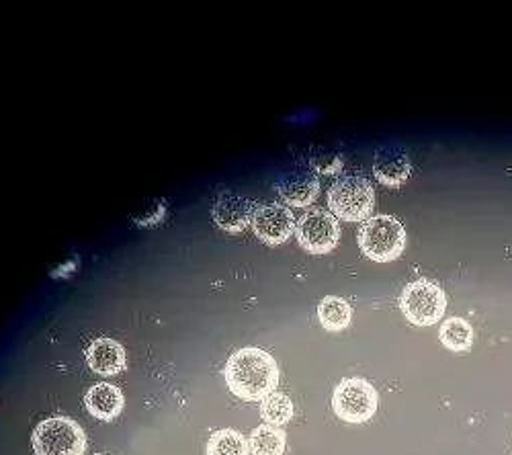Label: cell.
<instances>
[{
	"mask_svg": "<svg viewBox=\"0 0 512 455\" xmlns=\"http://www.w3.org/2000/svg\"><path fill=\"white\" fill-rule=\"evenodd\" d=\"M224 378L234 396L246 402H263L277 390L279 365L267 351L244 347L228 359Z\"/></svg>",
	"mask_w": 512,
	"mask_h": 455,
	"instance_id": "obj_1",
	"label": "cell"
},
{
	"mask_svg": "<svg viewBox=\"0 0 512 455\" xmlns=\"http://www.w3.org/2000/svg\"><path fill=\"white\" fill-rule=\"evenodd\" d=\"M359 246L367 259L375 263H390L404 253L406 230L394 216L369 218L359 230Z\"/></svg>",
	"mask_w": 512,
	"mask_h": 455,
	"instance_id": "obj_2",
	"label": "cell"
},
{
	"mask_svg": "<svg viewBox=\"0 0 512 455\" xmlns=\"http://www.w3.org/2000/svg\"><path fill=\"white\" fill-rule=\"evenodd\" d=\"M328 205L336 220L365 222L375 208V189L365 177H340L328 191Z\"/></svg>",
	"mask_w": 512,
	"mask_h": 455,
	"instance_id": "obj_3",
	"label": "cell"
},
{
	"mask_svg": "<svg viewBox=\"0 0 512 455\" xmlns=\"http://www.w3.org/2000/svg\"><path fill=\"white\" fill-rule=\"evenodd\" d=\"M35 455H84L87 433L66 417L41 421L31 435Z\"/></svg>",
	"mask_w": 512,
	"mask_h": 455,
	"instance_id": "obj_4",
	"label": "cell"
},
{
	"mask_svg": "<svg viewBox=\"0 0 512 455\" xmlns=\"http://www.w3.org/2000/svg\"><path fill=\"white\" fill-rule=\"evenodd\" d=\"M400 310L414 326L437 324L447 312V294L429 279L412 281L400 296Z\"/></svg>",
	"mask_w": 512,
	"mask_h": 455,
	"instance_id": "obj_5",
	"label": "cell"
},
{
	"mask_svg": "<svg viewBox=\"0 0 512 455\" xmlns=\"http://www.w3.org/2000/svg\"><path fill=\"white\" fill-rule=\"evenodd\" d=\"M377 390L363 378H347L340 382L332 394L334 415L353 425L367 423L377 412Z\"/></svg>",
	"mask_w": 512,
	"mask_h": 455,
	"instance_id": "obj_6",
	"label": "cell"
},
{
	"mask_svg": "<svg viewBox=\"0 0 512 455\" xmlns=\"http://www.w3.org/2000/svg\"><path fill=\"white\" fill-rule=\"evenodd\" d=\"M295 236L304 251L312 255H326L338 244L340 226L330 212L310 210L297 222Z\"/></svg>",
	"mask_w": 512,
	"mask_h": 455,
	"instance_id": "obj_7",
	"label": "cell"
},
{
	"mask_svg": "<svg viewBox=\"0 0 512 455\" xmlns=\"http://www.w3.org/2000/svg\"><path fill=\"white\" fill-rule=\"evenodd\" d=\"M252 232L259 236L263 242L277 246L289 240V236L295 232V216L283 203H263L259 208H254L252 220H250Z\"/></svg>",
	"mask_w": 512,
	"mask_h": 455,
	"instance_id": "obj_8",
	"label": "cell"
},
{
	"mask_svg": "<svg viewBox=\"0 0 512 455\" xmlns=\"http://www.w3.org/2000/svg\"><path fill=\"white\" fill-rule=\"evenodd\" d=\"M213 222L218 224V228L230 232V234H238L242 232L250 220H252V203L250 199L238 195V193H222L216 203H213Z\"/></svg>",
	"mask_w": 512,
	"mask_h": 455,
	"instance_id": "obj_9",
	"label": "cell"
},
{
	"mask_svg": "<svg viewBox=\"0 0 512 455\" xmlns=\"http://www.w3.org/2000/svg\"><path fill=\"white\" fill-rule=\"evenodd\" d=\"M373 173L381 185L400 187L408 181L412 173L410 156L402 148H381L373 160Z\"/></svg>",
	"mask_w": 512,
	"mask_h": 455,
	"instance_id": "obj_10",
	"label": "cell"
},
{
	"mask_svg": "<svg viewBox=\"0 0 512 455\" xmlns=\"http://www.w3.org/2000/svg\"><path fill=\"white\" fill-rule=\"evenodd\" d=\"M87 363L99 376H117L125 369V349L113 339H97L87 349Z\"/></svg>",
	"mask_w": 512,
	"mask_h": 455,
	"instance_id": "obj_11",
	"label": "cell"
},
{
	"mask_svg": "<svg viewBox=\"0 0 512 455\" xmlns=\"http://www.w3.org/2000/svg\"><path fill=\"white\" fill-rule=\"evenodd\" d=\"M84 404L95 419L109 423L121 415L125 398L117 386L97 384L84 396Z\"/></svg>",
	"mask_w": 512,
	"mask_h": 455,
	"instance_id": "obj_12",
	"label": "cell"
},
{
	"mask_svg": "<svg viewBox=\"0 0 512 455\" xmlns=\"http://www.w3.org/2000/svg\"><path fill=\"white\" fill-rule=\"evenodd\" d=\"M277 191L291 208H306L318 197L320 183L314 173H297L283 177V181L277 183Z\"/></svg>",
	"mask_w": 512,
	"mask_h": 455,
	"instance_id": "obj_13",
	"label": "cell"
},
{
	"mask_svg": "<svg viewBox=\"0 0 512 455\" xmlns=\"http://www.w3.org/2000/svg\"><path fill=\"white\" fill-rule=\"evenodd\" d=\"M318 320L330 333H338V330H345L351 324L353 308L343 298L326 296L318 306Z\"/></svg>",
	"mask_w": 512,
	"mask_h": 455,
	"instance_id": "obj_14",
	"label": "cell"
},
{
	"mask_svg": "<svg viewBox=\"0 0 512 455\" xmlns=\"http://www.w3.org/2000/svg\"><path fill=\"white\" fill-rule=\"evenodd\" d=\"M287 435L279 427L261 425L250 433V453L252 455H283L287 445Z\"/></svg>",
	"mask_w": 512,
	"mask_h": 455,
	"instance_id": "obj_15",
	"label": "cell"
},
{
	"mask_svg": "<svg viewBox=\"0 0 512 455\" xmlns=\"http://www.w3.org/2000/svg\"><path fill=\"white\" fill-rule=\"evenodd\" d=\"M439 339L449 351L461 353L474 345V328L463 318H447V322L441 324Z\"/></svg>",
	"mask_w": 512,
	"mask_h": 455,
	"instance_id": "obj_16",
	"label": "cell"
},
{
	"mask_svg": "<svg viewBox=\"0 0 512 455\" xmlns=\"http://www.w3.org/2000/svg\"><path fill=\"white\" fill-rule=\"evenodd\" d=\"M205 455H250V445L242 433L222 429L209 437Z\"/></svg>",
	"mask_w": 512,
	"mask_h": 455,
	"instance_id": "obj_17",
	"label": "cell"
},
{
	"mask_svg": "<svg viewBox=\"0 0 512 455\" xmlns=\"http://www.w3.org/2000/svg\"><path fill=\"white\" fill-rule=\"evenodd\" d=\"M261 417L267 425L283 427L293 419V402L289 396L273 392L261 402Z\"/></svg>",
	"mask_w": 512,
	"mask_h": 455,
	"instance_id": "obj_18",
	"label": "cell"
},
{
	"mask_svg": "<svg viewBox=\"0 0 512 455\" xmlns=\"http://www.w3.org/2000/svg\"><path fill=\"white\" fill-rule=\"evenodd\" d=\"M340 164H343V160H340V156H332V154L318 156V158L312 160V167L316 169V173H322V175L336 173V171L340 169Z\"/></svg>",
	"mask_w": 512,
	"mask_h": 455,
	"instance_id": "obj_19",
	"label": "cell"
}]
</instances>
